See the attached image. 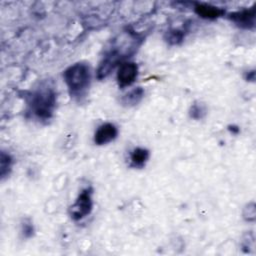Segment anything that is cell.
<instances>
[{"instance_id":"obj_1","label":"cell","mask_w":256,"mask_h":256,"mask_svg":"<svg viewBox=\"0 0 256 256\" xmlns=\"http://www.w3.org/2000/svg\"><path fill=\"white\" fill-rule=\"evenodd\" d=\"M63 78L71 95L79 96L90 85L91 71L87 64L78 62L64 71Z\"/></svg>"},{"instance_id":"obj_2","label":"cell","mask_w":256,"mask_h":256,"mask_svg":"<svg viewBox=\"0 0 256 256\" xmlns=\"http://www.w3.org/2000/svg\"><path fill=\"white\" fill-rule=\"evenodd\" d=\"M29 106L31 112L40 120H48L52 117L56 106V94L50 87L40 88L30 97Z\"/></svg>"},{"instance_id":"obj_3","label":"cell","mask_w":256,"mask_h":256,"mask_svg":"<svg viewBox=\"0 0 256 256\" xmlns=\"http://www.w3.org/2000/svg\"><path fill=\"white\" fill-rule=\"evenodd\" d=\"M92 189L86 188L81 191L75 202L71 205L69 214L73 220L78 221L88 216L92 211Z\"/></svg>"},{"instance_id":"obj_4","label":"cell","mask_w":256,"mask_h":256,"mask_svg":"<svg viewBox=\"0 0 256 256\" xmlns=\"http://www.w3.org/2000/svg\"><path fill=\"white\" fill-rule=\"evenodd\" d=\"M256 9L255 6L247 9H242L229 14L228 18L238 27L243 29H252L255 26Z\"/></svg>"},{"instance_id":"obj_5","label":"cell","mask_w":256,"mask_h":256,"mask_svg":"<svg viewBox=\"0 0 256 256\" xmlns=\"http://www.w3.org/2000/svg\"><path fill=\"white\" fill-rule=\"evenodd\" d=\"M138 75V66L134 62H123L117 72V82L119 87L124 88L132 85Z\"/></svg>"},{"instance_id":"obj_6","label":"cell","mask_w":256,"mask_h":256,"mask_svg":"<svg viewBox=\"0 0 256 256\" xmlns=\"http://www.w3.org/2000/svg\"><path fill=\"white\" fill-rule=\"evenodd\" d=\"M118 135L117 127L112 123H104L98 127L94 134V142L97 145H105L112 142Z\"/></svg>"},{"instance_id":"obj_7","label":"cell","mask_w":256,"mask_h":256,"mask_svg":"<svg viewBox=\"0 0 256 256\" xmlns=\"http://www.w3.org/2000/svg\"><path fill=\"white\" fill-rule=\"evenodd\" d=\"M195 13L204 19L214 20L225 14V10L221 7H217L205 3H196L194 6Z\"/></svg>"},{"instance_id":"obj_8","label":"cell","mask_w":256,"mask_h":256,"mask_svg":"<svg viewBox=\"0 0 256 256\" xmlns=\"http://www.w3.org/2000/svg\"><path fill=\"white\" fill-rule=\"evenodd\" d=\"M149 158V151L145 148L137 147L130 154V165L134 168H143Z\"/></svg>"},{"instance_id":"obj_9","label":"cell","mask_w":256,"mask_h":256,"mask_svg":"<svg viewBox=\"0 0 256 256\" xmlns=\"http://www.w3.org/2000/svg\"><path fill=\"white\" fill-rule=\"evenodd\" d=\"M144 97V90L141 87H137L134 88L132 90H130L128 93H126L122 98H121V103L124 106H135L137 105L142 98Z\"/></svg>"},{"instance_id":"obj_10","label":"cell","mask_w":256,"mask_h":256,"mask_svg":"<svg viewBox=\"0 0 256 256\" xmlns=\"http://www.w3.org/2000/svg\"><path fill=\"white\" fill-rule=\"evenodd\" d=\"M11 166H12V158L9 154L5 153L4 151L1 152V156H0V175L1 178L6 177L10 170H11Z\"/></svg>"},{"instance_id":"obj_11","label":"cell","mask_w":256,"mask_h":256,"mask_svg":"<svg viewBox=\"0 0 256 256\" xmlns=\"http://www.w3.org/2000/svg\"><path fill=\"white\" fill-rule=\"evenodd\" d=\"M184 38V32L179 29H171L166 32L165 39L169 44L176 45L182 42Z\"/></svg>"},{"instance_id":"obj_12","label":"cell","mask_w":256,"mask_h":256,"mask_svg":"<svg viewBox=\"0 0 256 256\" xmlns=\"http://www.w3.org/2000/svg\"><path fill=\"white\" fill-rule=\"evenodd\" d=\"M190 117L196 120L202 119L206 114V107L202 103H194L189 111Z\"/></svg>"},{"instance_id":"obj_13","label":"cell","mask_w":256,"mask_h":256,"mask_svg":"<svg viewBox=\"0 0 256 256\" xmlns=\"http://www.w3.org/2000/svg\"><path fill=\"white\" fill-rule=\"evenodd\" d=\"M243 216L248 221H253L255 219V206H254V203L248 204V206L244 210Z\"/></svg>"},{"instance_id":"obj_14","label":"cell","mask_w":256,"mask_h":256,"mask_svg":"<svg viewBox=\"0 0 256 256\" xmlns=\"http://www.w3.org/2000/svg\"><path fill=\"white\" fill-rule=\"evenodd\" d=\"M22 232L24 234L25 237L29 238L33 235V232H34V227L33 225L31 224V222H24L23 225H22Z\"/></svg>"}]
</instances>
